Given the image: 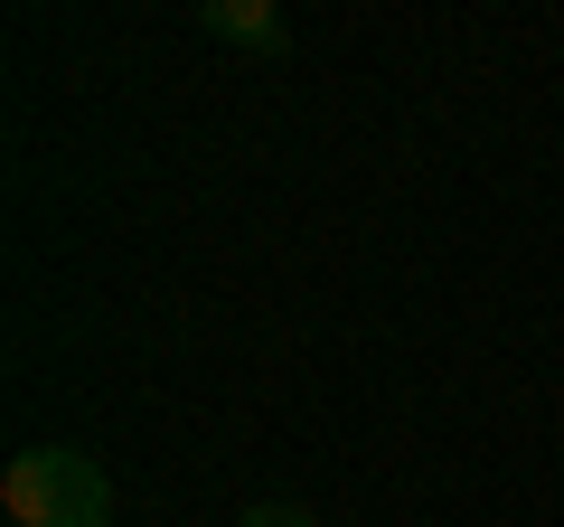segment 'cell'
Masks as SVG:
<instances>
[{"mask_svg": "<svg viewBox=\"0 0 564 527\" xmlns=\"http://www.w3.org/2000/svg\"><path fill=\"white\" fill-rule=\"evenodd\" d=\"M236 527H321V518H311V508H292V499H254Z\"/></svg>", "mask_w": 564, "mask_h": 527, "instance_id": "obj_3", "label": "cell"}, {"mask_svg": "<svg viewBox=\"0 0 564 527\" xmlns=\"http://www.w3.org/2000/svg\"><path fill=\"white\" fill-rule=\"evenodd\" d=\"M0 508L10 527H113V481L76 443H29L0 471Z\"/></svg>", "mask_w": 564, "mask_h": 527, "instance_id": "obj_1", "label": "cell"}, {"mask_svg": "<svg viewBox=\"0 0 564 527\" xmlns=\"http://www.w3.org/2000/svg\"><path fill=\"white\" fill-rule=\"evenodd\" d=\"M198 29L226 39V47H263V57L292 47V20H282L273 0H198Z\"/></svg>", "mask_w": 564, "mask_h": 527, "instance_id": "obj_2", "label": "cell"}]
</instances>
